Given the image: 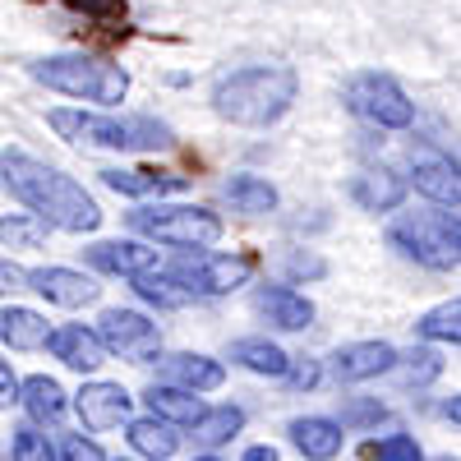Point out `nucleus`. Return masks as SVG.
Listing matches in <instances>:
<instances>
[{"label":"nucleus","instance_id":"1","mask_svg":"<svg viewBox=\"0 0 461 461\" xmlns=\"http://www.w3.org/2000/svg\"><path fill=\"white\" fill-rule=\"evenodd\" d=\"M0 185L56 230H74V236H93L102 226V208L79 180H69L65 171L47 167L42 158H32L23 148H0Z\"/></svg>","mask_w":461,"mask_h":461},{"label":"nucleus","instance_id":"2","mask_svg":"<svg viewBox=\"0 0 461 461\" xmlns=\"http://www.w3.org/2000/svg\"><path fill=\"white\" fill-rule=\"evenodd\" d=\"M300 79L291 65H245L212 84V111L240 130H267L295 106Z\"/></svg>","mask_w":461,"mask_h":461},{"label":"nucleus","instance_id":"3","mask_svg":"<svg viewBox=\"0 0 461 461\" xmlns=\"http://www.w3.org/2000/svg\"><path fill=\"white\" fill-rule=\"evenodd\" d=\"M47 125L84 148H111V152H162L176 143L171 125L158 115H106V111H74L56 106L47 115Z\"/></svg>","mask_w":461,"mask_h":461},{"label":"nucleus","instance_id":"4","mask_svg":"<svg viewBox=\"0 0 461 461\" xmlns=\"http://www.w3.org/2000/svg\"><path fill=\"white\" fill-rule=\"evenodd\" d=\"M28 74L42 88H51L60 97H74V102L115 106V102H125V93H130V74L115 65V60H102V56H88V51L42 56V60L28 65Z\"/></svg>","mask_w":461,"mask_h":461},{"label":"nucleus","instance_id":"5","mask_svg":"<svg viewBox=\"0 0 461 461\" xmlns=\"http://www.w3.org/2000/svg\"><path fill=\"white\" fill-rule=\"evenodd\" d=\"M388 245L411 258L425 263L434 273H447L461 258V226H456V208H438V212H406L388 226Z\"/></svg>","mask_w":461,"mask_h":461},{"label":"nucleus","instance_id":"6","mask_svg":"<svg viewBox=\"0 0 461 461\" xmlns=\"http://www.w3.org/2000/svg\"><path fill=\"white\" fill-rule=\"evenodd\" d=\"M130 226L171 249H212L221 240V217L199 203H152L130 212Z\"/></svg>","mask_w":461,"mask_h":461},{"label":"nucleus","instance_id":"7","mask_svg":"<svg viewBox=\"0 0 461 461\" xmlns=\"http://www.w3.org/2000/svg\"><path fill=\"white\" fill-rule=\"evenodd\" d=\"M341 102L351 115H360V121H369L378 130H411L415 125V102L406 97V88L393 74H378V69L356 74V79L346 84Z\"/></svg>","mask_w":461,"mask_h":461},{"label":"nucleus","instance_id":"8","mask_svg":"<svg viewBox=\"0 0 461 461\" xmlns=\"http://www.w3.org/2000/svg\"><path fill=\"white\" fill-rule=\"evenodd\" d=\"M171 273L194 295H230V291H240L254 277V258L249 254H212V249H199V254L180 258Z\"/></svg>","mask_w":461,"mask_h":461},{"label":"nucleus","instance_id":"9","mask_svg":"<svg viewBox=\"0 0 461 461\" xmlns=\"http://www.w3.org/2000/svg\"><path fill=\"white\" fill-rule=\"evenodd\" d=\"M97 341L106 356H125V360H158V346H162V332L148 314L139 310H106L97 319Z\"/></svg>","mask_w":461,"mask_h":461},{"label":"nucleus","instance_id":"10","mask_svg":"<svg viewBox=\"0 0 461 461\" xmlns=\"http://www.w3.org/2000/svg\"><path fill=\"white\" fill-rule=\"evenodd\" d=\"M397 369V346L393 341H346L332 351V378L337 383H369L378 374Z\"/></svg>","mask_w":461,"mask_h":461},{"label":"nucleus","instance_id":"11","mask_svg":"<svg viewBox=\"0 0 461 461\" xmlns=\"http://www.w3.org/2000/svg\"><path fill=\"white\" fill-rule=\"evenodd\" d=\"M74 411H79V420H84V429H93V434H106V429H115V425H125L130 420V411H134V397L121 388V383H88V388L74 397Z\"/></svg>","mask_w":461,"mask_h":461},{"label":"nucleus","instance_id":"12","mask_svg":"<svg viewBox=\"0 0 461 461\" xmlns=\"http://www.w3.org/2000/svg\"><path fill=\"white\" fill-rule=\"evenodd\" d=\"M28 291H37L47 304H60V310H84L102 295V286L84 273H74V267H32Z\"/></svg>","mask_w":461,"mask_h":461},{"label":"nucleus","instance_id":"13","mask_svg":"<svg viewBox=\"0 0 461 461\" xmlns=\"http://www.w3.org/2000/svg\"><path fill=\"white\" fill-rule=\"evenodd\" d=\"M406 180L393 171V167H365L351 176V185H346V194L356 199V208L365 212H397L406 203Z\"/></svg>","mask_w":461,"mask_h":461},{"label":"nucleus","instance_id":"14","mask_svg":"<svg viewBox=\"0 0 461 461\" xmlns=\"http://www.w3.org/2000/svg\"><path fill=\"white\" fill-rule=\"evenodd\" d=\"M102 185L115 189L125 199H162V194H180L189 185L185 176L176 171H148V167H106L102 171Z\"/></svg>","mask_w":461,"mask_h":461},{"label":"nucleus","instance_id":"15","mask_svg":"<svg viewBox=\"0 0 461 461\" xmlns=\"http://www.w3.org/2000/svg\"><path fill=\"white\" fill-rule=\"evenodd\" d=\"M411 185L425 199H434L438 208H456L461 203L456 162L452 158H438V152H420V158H411Z\"/></svg>","mask_w":461,"mask_h":461},{"label":"nucleus","instance_id":"16","mask_svg":"<svg viewBox=\"0 0 461 461\" xmlns=\"http://www.w3.org/2000/svg\"><path fill=\"white\" fill-rule=\"evenodd\" d=\"M47 346H51V356H56L65 369H79V374H93V369H102V360H106L97 332H93V328H84V323L51 328Z\"/></svg>","mask_w":461,"mask_h":461},{"label":"nucleus","instance_id":"17","mask_svg":"<svg viewBox=\"0 0 461 461\" xmlns=\"http://www.w3.org/2000/svg\"><path fill=\"white\" fill-rule=\"evenodd\" d=\"M88 263L111 277H139L148 267H158V249H148L139 240H97L88 245Z\"/></svg>","mask_w":461,"mask_h":461},{"label":"nucleus","instance_id":"18","mask_svg":"<svg viewBox=\"0 0 461 461\" xmlns=\"http://www.w3.org/2000/svg\"><path fill=\"white\" fill-rule=\"evenodd\" d=\"M254 310L273 328H282V332H304L314 323V304L304 300L300 291H291V286H263L254 295Z\"/></svg>","mask_w":461,"mask_h":461},{"label":"nucleus","instance_id":"19","mask_svg":"<svg viewBox=\"0 0 461 461\" xmlns=\"http://www.w3.org/2000/svg\"><path fill=\"white\" fill-rule=\"evenodd\" d=\"M291 443L304 461H332L346 447V434L328 415H295L291 420Z\"/></svg>","mask_w":461,"mask_h":461},{"label":"nucleus","instance_id":"20","mask_svg":"<svg viewBox=\"0 0 461 461\" xmlns=\"http://www.w3.org/2000/svg\"><path fill=\"white\" fill-rule=\"evenodd\" d=\"M19 406L32 415V425H60L65 411H69V393L60 388L56 378L32 374V378L19 383Z\"/></svg>","mask_w":461,"mask_h":461},{"label":"nucleus","instance_id":"21","mask_svg":"<svg viewBox=\"0 0 461 461\" xmlns=\"http://www.w3.org/2000/svg\"><path fill=\"white\" fill-rule=\"evenodd\" d=\"M162 378L176 383V388H185V393H212V388H221L226 369H221V360L180 351V356H162Z\"/></svg>","mask_w":461,"mask_h":461},{"label":"nucleus","instance_id":"22","mask_svg":"<svg viewBox=\"0 0 461 461\" xmlns=\"http://www.w3.org/2000/svg\"><path fill=\"white\" fill-rule=\"evenodd\" d=\"M47 337H51L47 314L28 310V304H10V310H0V341H5L10 351H37V346H47Z\"/></svg>","mask_w":461,"mask_h":461},{"label":"nucleus","instance_id":"23","mask_svg":"<svg viewBox=\"0 0 461 461\" xmlns=\"http://www.w3.org/2000/svg\"><path fill=\"white\" fill-rule=\"evenodd\" d=\"M130 282H134L139 300L158 304V310H185V304H194V300H199V295L189 291L176 273H167V267H148V273H139V277H130Z\"/></svg>","mask_w":461,"mask_h":461},{"label":"nucleus","instance_id":"24","mask_svg":"<svg viewBox=\"0 0 461 461\" xmlns=\"http://www.w3.org/2000/svg\"><path fill=\"white\" fill-rule=\"evenodd\" d=\"M230 360H236L240 369L249 374H263V378H282L291 356L282 351L277 341H267V337H240V341H230Z\"/></svg>","mask_w":461,"mask_h":461},{"label":"nucleus","instance_id":"25","mask_svg":"<svg viewBox=\"0 0 461 461\" xmlns=\"http://www.w3.org/2000/svg\"><path fill=\"white\" fill-rule=\"evenodd\" d=\"M226 203L245 217H267V212H277V185H267L263 176H230Z\"/></svg>","mask_w":461,"mask_h":461},{"label":"nucleus","instance_id":"26","mask_svg":"<svg viewBox=\"0 0 461 461\" xmlns=\"http://www.w3.org/2000/svg\"><path fill=\"white\" fill-rule=\"evenodd\" d=\"M148 411L158 420H167V425H194L203 415V402H199V393H185L176 383H158V388L148 393Z\"/></svg>","mask_w":461,"mask_h":461},{"label":"nucleus","instance_id":"27","mask_svg":"<svg viewBox=\"0 0 461 461\" xmlns=\"http://www.w3.org/2000/svg\"><path fill=\"white\" fill-rule=\"evenodd\" d=\"M130 447L134 452H143L148 461H167L176 447H180V434H176V425H167V420H158V415H143V420H130Z\"/></svg>","mask_w":461,"mask_h":461},{"label":"nucleus","instance_id":"28","mask_svg":"<svg viewBox=\"0 0 461 461\" xmlns=\"http://www.w3.org/2000/svg\"><path fill=\"white\" fill-rule=\"evenodd\" d=\"M194 443H203V447H221V443H230L240 429H245V411L240 406H203V415L194 420Z\"/></svg>","mask_w":461,"mask_h":461},{"label":"nucleus","instance_id":"29","mask_svg":"<svg viewBox=\"0 0 461 461\" xmlns=\"http://www.w3.org/2000/svg\"><path fill=\"white\" fill-rule=\"evenodd\" d=\"M415 332L425 337V341H461V304L456 300H443V304H434L429 314H420L415 319Z\"/></svg>","mask_w":461,"mask_h":461},{"label":"nucleus","instance_id":"30","mask_svg":"<svg viewBox=\"0 0 461 461\" xmlns=\"http://www.w3.org/2000/svg\"><path fill=\"white\" fill-rule=\"evenodd\" d=\"M47 221L42 217H32V212H10V217H0V240H5L10 249H42L47 240Z\"/></svg>","mask_w":461,"mask_h":461},{"label":"nucleus","instance_id":"31","mask_svg":"<svg viewBox=\"0 0 461 461\" xmlns=\"http://www.w3.org/2000/svg\"><path fill=\"white\" fill-rule=\"evenodd\" d=\"M397 365H402V378L411 383V388H425V383H434L443 374V360H438V351H429V346H415L411 356H397Z\"/></svg>","mask_w":461,"mask_h":461},{"label":"nucleus","instance_id":"32","mask_svg":"<svg viewBox=\"0 0 461 461\" xmlns=\"http://www.w3.org/2000/svg\"><path fill=\"white\" fill-rule=\"evenodd\" d=\"M378 420H388V406H383L378 397H351V402L341 406L337 425L341 429H369V425H378Z\"/></svg>","mask_w":461,"mask_h":461},{"label":"nucleus","instance_id":"33","mask_svg":"<svg viewBox=\"0 0 461 461\" xmlns=\"http://www.w3.org/2000/svg\"><path fill=\"white\" fill-rule=\"evenodd\" d=\"M369 461H425V452H420V443L411 434H388V438H378L365 447Z\"/></svg>","mask_w":461,"mask_h":461},{"label":"nucleus","instance_id":"34","mask_svg":"<svg viewBox=\"0 0 461 461\" xmlns=\"http://www.w3.org/2000/svg\"><path fill=\"white\" fill-rule=\"evenodd\" d=\"M14 461H60V452L37 429H14Z\"/></svg>","mask_w":461,"mask_h":461},{"label":"nucleus","instance_id":"35","mask_svg":"<svg viewBox=\"0 0 461 461\" xmlns=\"http://www.w3.org/2000/svg\"><path fill=\"white\" fill-rule=\"evenodd\" d=\"M282 378L291 383V388H295V393H310V388H314V383L323 378V369H319V360H291Z\"/></svg>","mask_w":461,"mask_h":461},{"label":"nucleus","instance_id":"36","mask_svg":"<svg viewBox=\"0 0 461 461\" xmlns=\"http://www.w3.org/2000/svg\"><path fill=\"white\" fill-rule=\"evenodd\" d=\"M60 461H106V452L93 438H84V434H69L60 443Z\"/></svg>","mask_w":461,"mask_h":461},{"label":"nucleus","instance_id":"37","mask_svg":"<svg viewBox=\"0 0 461 461\" xmlns=\"http://www.w3.org/2000/svg\"><path fill=\"white\" fill-rule=\"evenodd\" d=\"M286 277H323L328 273V263L319 254H286Z\"/></svg>","mask_w":461,"mask_h":461},{"label":"nucleus","instance_id":"38","mask_svg":"<svg viewBox=\"0 0 461 461\" xmlns=\"http://www.w3.org/2000/svg\"><path fill=\"white\" fill-rule=\"evenodd\" d=\"M19 291H28V273L19 263L0 258V295H19Z\"/></svg>","mask_w":461,"mask_h":461},{"label":"nucleus","instance_id":"39","mask_svg":"<svg viewBox=\"0 0 461 461\" xmlns=\"http://www.w3.org/2000/svg\"><path fill=\"white\" fill-rule=\"evenodd\" d=\"M79 14H88V19H115L125 10V0H69Z\"/></svg>","mask_w":461,"mask_h":461},{"label":"nucleus","instance_id":"40","mask_svg":"<svg viewBox=\"0 0 461 461\" xmlns=\"http://www.w3.org/2000/svg\"><path fill=\"white\" fill-rule=\"evenodd\" d=\"M19 402V378L10 369V360H0V406H14Z\"/></svg>","mask_w":461,"mask_h":461},{"label":"nucleus","instance_id":"41","mask_svg":"<svg viewBox=\"0 0 461 461\" xmlns=\"http://www.w3.org/2000/svg\"><path fill=\"white\" fill-rule=\"evenodd\" d=\"M240 461H282V452H277L273 443H254V447H245Z\"/></svg>","mask_w":461,"mask_h":461},{"label":"nucleus","instance_id":"42","mask_svg":"<svg viewBox=\"0 0 461 461\" xmlns=\"http://www.w3.org/2000/svg\"><path fill=\"white\" fill-rule=\"evenodd\" d=\"M194 461H221V456H212V452H203V456H194Z\"/></svg>","mask_w":461,"mask_h":461},{"label":"nucleus","instance_id":"43","mask_svg":"<svg viewBox=\"0 0 461 461\" xmlns=\"http://www.w3.org/2000/svg\"><path fill=\"white\" fill-rule=\"evenodd\" d=\"M438 461H456V456H438Z\"/></svg>","mask_w":461,"mask_h":461}]
</instances>
